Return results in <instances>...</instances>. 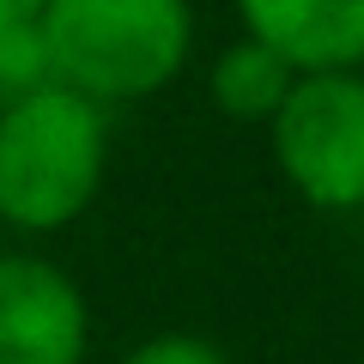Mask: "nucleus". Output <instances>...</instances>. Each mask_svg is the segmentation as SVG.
<instances>
[{
	"label": "nucleus",
	"instance_id": "1",
	"mask_svg": "<svg viewBox=\"0 0 364 364\" xmlns=\"http://www.w3.org/2000/svg\"><path fill=\"white\" fill-rule=\"evenodd\" d=\"M49 79L91 104H140L195 55V0H49L37 13Z\"/></svg>",
	"mask_w": 364,
	"mask_h": 364
},
{
	"label": "nucleus",
	"instance_id": "2",
	"mask_svg": "<svg viewBox=\"0 0 364 364\" xmlns=\"http://www.w3.org/2000/svg\"><path fill=\"white\" fill-rule=\"evenodd\" d=\"M109 164V109L67 85L0 104V219L25 237L67 231L97 200Z\"/></svg>",
	"mask_w": 364,
	"mask_h": 364
},
{
	"label": "nucleus",
	"instance_id": "3",
	"mask_svg": "<svg viewBox=\"0 0 364 364\" xmlns=\"http://www.w3.org/2000/svg\"><path fill=\"white\" fill-rule=\"evenodd\" d=\"M279 176L316 213L364 207V67L298 73L279 116L267 122Z\"/></svg>",
	"mask_w": 364,
	"mask_h": 364
},
{
	"label": "nucleus",
	"instance_id": "4",
	"mask_svg": "<svg viewBox=\"0 0 364 364\" xmlns=\"http://www.w3.org/2000/svg\"><path fill=\"white\" fill-rule=\"evenodd\" d=\"M91 310L49 255H0V364H85Z\"/></svg>",
	"mask_w": 364,
	"mask_h": 364
},
{
	"label": "nucleus",
	"instance_id": "5",
	"mask_svg": "<svg viewBox=\"0 0 364 364\" xmlns=\"http://www.w3.org/2000/svg\"><path fill=\"white\" fill-rule=\"evenodd\" d=\"M243 37L267 43L291 73L364 67V0H231Z\"/></svg>",
	"mask_w": 364,
	"mask_h": 364
},
{
	"label": "nucleus",
	"instance_id": "6",
	"mask_svg": "<svg viewBox=\"0 0 364 364\" xmlns=\"http://www.w3.org/2000/svg\"><path fill=\"white\" fill-rule=\"evenodd\" d=\"M291 79H298L291 61H279V55H273L267 43H255V37L225 43V49L213 55V67H207V91H213V104H219V116L225 122H255V128H267V122L279 116Z\"/></svg>",
	"mask_w": 364,
	"mask_h": 364
},
{
	"label": "nucleus",
	"instance_id": "7",
	"mask_svg": "<svg viewBox=\"0 0 364 364\" xmlns=\"http://www.w3.org/2000/svg\"><path fill=\"white\" fill-rule=\"evenodd\" d=\"M37 85H49V55H43L37 18L31 25H0V104H13Z\"/></svg>",
	"mask_w": 364,
	"mask_h": 364
},
{
	"label": "nucleus",
	"instance_id": "8",
	"mask_svg": "<svg viewBox=\"0 0 364 364\" xmlns=\"http://www.w3.org/2000/svg\"><path fill=\"white\" fill-rule=\"evenodd\" d=\"M122 364H231V352L207 334H188V328H170V334H152L140 346L122 352Z\"/></svg>",
	"mask_w": 364,
	"mask_h": 364
},
{
	"label": "nucleus",
	"instance_id": "9",
	"mask_svg": "<svg viewBox=\"0 0 364 364\" xmlns=\"http://www.w3.org/2000/svg\"><path fill=\"white\" fill-rule=\"evenodd\" d=\"M49 0H0V25H31Z\"/></svg>",
	"mask_w": 364,
	"mask_h": 364
}]
</instances>
